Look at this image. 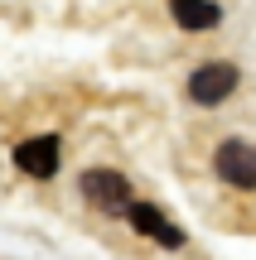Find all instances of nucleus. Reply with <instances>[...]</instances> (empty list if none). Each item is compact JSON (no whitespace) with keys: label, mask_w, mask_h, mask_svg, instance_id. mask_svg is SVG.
Segmentation results:
<instances>
[{"label":"nucleus","mask_w":256,"mask_h":260,"mask_svg":"<svg viewBox=\"0 0 256 260\" xmlns=\"http://www.w3.org/2000/svg\"><path fill=\"white\" fill-rule=\"evenodd\" d=\"M15 164L29 178H53L58 174V135H34L15 145Z\"/></svg>","instance_id":"39448f33"},{"label":"nucleus","mask_w":256,"mask_h":260,"mask_svg":"<svg viewBox=\"0 0 256 260\" xmlns=\"http://www.w3.org/2000/svg\"><path fill=\"white\" fill-rule=\"evenodd\" d=\"M169 15L179 29H213L222 19V10L213 0H169Z\"/></svg>","instance_id":"423d86ee"},{"label":"nucleus","mask_w":256,"mask_h":260,"mask_svg":"<svg viewBox=\"0 0 256 260\" xmlns=\"http://www.w3.org/2000/svg\"><path fill=\"white\" fill-rule=\"evenodd\" d=\"M126 217H131V226H135L140 236H155V241L169 246V251H179V246H184V232H179V226H174L155 203H126Z\"/></svg>","instance_id":"20e7f679"},{"label":"nucleus","mask_w":256,"mask_h":260,"mask_svg":"<svg viewBox=\"0 0 256 260\" xmlns=\"http://www.w3.org/2000/svg\"><path fill=\"white\" fill-rule=\"evenodd\" d=\"M213 164H218V178L232 188H256V145L247 140H222L218 154H213Z\"/></svg>","instance_id":"f03ea898"},{"label":"nucleus","mask_w":256,"mask_h":260,"mask_svg":"<svg viewBox=\"0 0 256 260\" xmlns=\"http://www.w3.org/2000/svg\"><path fill=\"white\" fill-rule=\"evenodd\" d=\"M232 87H237V68L232 63H203L198 73L189 77V96L198 106H218L232 96Z\"/></svg>","instance_id":"7ed1b4c3"},{"label":"nucleus","mask_w":256,"mask_h":260,"mask_svg":"<svg viewBox=\"0 0 256 260\" xmlns=\"http://www.w3.org/2000/svg\"><path fill=\"white\" fill-rule=\"evenodd\" d=\"M77 188H82V198L92 207H102V212H126V203H131V183H126L116 169H87Z\"/></svg>","instance_id":"f257e3e1"}]
</instances>
